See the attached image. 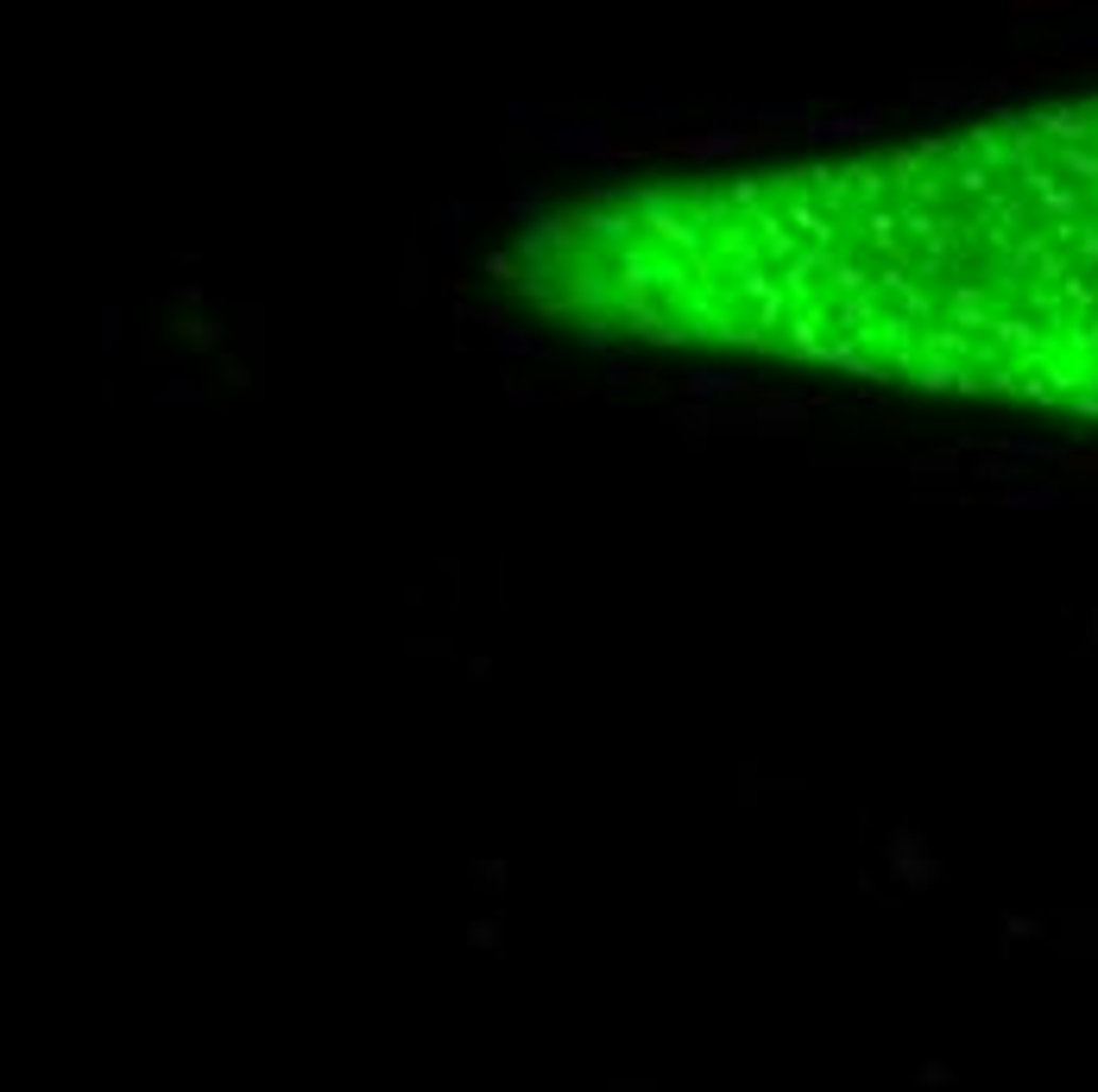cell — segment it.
Segmentation results:
<instances>
[{
    "instance_id": "1",
    "label": "cell",
    "mask_w": 1098,
    "mask_h": 1092,
    "mask_svg": "<svg viewBox=\"0 0 1098 1092\" xmlns=\"http://www.w3.org/2000/svg\"><path fill=\"white\" fill-rule=\"evenodd\" d=\"M511 284L600 335L1098 423V96L588 196L524 228Z\"/></svg>"
}]
</instances>
